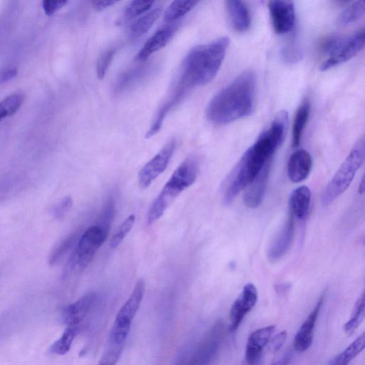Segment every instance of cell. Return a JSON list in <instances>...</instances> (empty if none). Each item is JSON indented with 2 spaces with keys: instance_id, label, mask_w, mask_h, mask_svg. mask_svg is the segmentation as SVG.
<instances>
[{
  "instance_id": "obj_1",
  "label": "cell",
  "mask_w": 365,
  "mask_h": 365,
  "mask_svg": "<svg viewBox=\"0 0 365 365\" xmlns=\"http://www.w3.org/2000/svg\"><path fill=\"white\" fill-rule=\"evenodd\" d=\"M288 124V113L279 111L269 127L243 154L230 175L224 192L223 202L229 205L247 187L264 166L271 161L282 143Z\"/></svg>"
},
{
  "instance_id": "obj_2",
  "label": "cell",
  "mask_w": 365,
  "mask_h": 365,
  "mask_svg": "<svg viewBox=\"0 0 365 365\" xmlns=\"http://www.w3.org/2000/svg\"><path fill=\"white\" fill-rule=\"evenodd\" d=\"M256 76L246 70L217 93L206 108L207 118L215 125H226L250 115L255 106Z\"/></svg>"
},
{
  "instance_id": "obj_3",
  "label": "cell",
  "mask_w": 365,
  "mask_h": 365,
  "mask_svg": "<svg viewBox=\"0 0 365 365\" xmlns=\"http://www.w3.org/2000/svg\"><path fill=\"white\" fill-rule=\"evenodd\" d=\"M229 43V38L223 36L191 49L182 61L178 86L187 91L212 81L222 64Z\"/></svg>"
},
{
  "instance_id": "obj_4",
  "label": "cell",
  "mask_w": 365,
  "mask_h": 365,
  "mask_svg": "<svg viewBox=\"0 0 365 365\" xmlns=\"http://www.w3.org/2000/svg\"><path fill=\"white\" fill-rule=\"evenodd\" d=\"M198 171L199 163L193 155L187 157L178 165L149 207V225L157 221L175 198L195 182Z\"/></svg>"
},
{
  "instance_id": "obj_5",
  "label": "cell",
  "mask_w": 365,
  "mask_h": 365,
  "mask_svg": "<svg viewBox=\"0 0 365 365\" xmlns=\"http://www.w3.org/2000/svg\"><path fill=\"white\" fill-rule=\"evenodd\" d=\"M365 155V142L361 138L351 150L334 177L324 189L321 201L328 205L340 196L351 183L356 173L362 165Z\"/></svg>"
},
{
  "instance_id": "obj_6",
  "label": "cell",
  "mask_w": 365,
  "mask_h": 365,
  "mask_svg": "<svg viewBox=\"0 0 365 365\" xmlns=\"http://www.w3.org/2000/svg\"><path fill=\"white\" fill-rule=\"evenodd\" d=\"M364 30L347 36H330L324 46L328 58L320 66L322 71L328 70L355 56L364 46Z\"/></svg>"
},
{
  "instance_id": "obj_7",
  "label": "cell",
  "mask_w": 365,
  "mask_h": 365,
  "mask_svg": "<svg viewBox=\"0 0 365 365\" xmlns=\"http://www.w3.org/2000/svg\"><path fill=\"white\" fill-rule=\"evenodd\" d=\"M109 231L96 225L89 227L79 237L64 273L83 270L91 262L98 248L106 241Z\"/></svg>"
},
{
  "instance_id": "obj_8",
  "label": "cell",
  "mask_w": 365,
  "mask_h": 365,
  "mask_svg": "<svg viewBox=\"0 0 365 365\" xmlns=\"http://www.w3.org/2000/svg\"><path fill=\"white\" fill-rule=\"evenodd\" d=\"M145 292V282L139 279L130 297L117 314L110 332L111 341L123 344L125 341L133 319L140 306Z\"/></svg>"
},
{
  "instance_id": "obj_9",
  "label": "cell",
  "mask_w": 365,
  "mask_h": 365,
  "mask_svg": "<svg viewBox=\"0 0 365 365\" xmlns=\"http://www.w3.org/2000/svg\"><path fill=\"white\" fill-rule=\"evenodd\" d=\"M176 147V140H168L138 173V185L145 189L167 168Z\"/></svg>"
},
{
  "instance_id": "obj_10",
  "label": "cell",
  "mask_w": 365,
  "mask_h": 365,
  "mask_svg": "<svg viewBox=\"0 0 365 365\" xmlns=\"http://www.w3.org/2000/svg\"><path fill=\"white\" fill-rule=\"evenodd\" d=\"M224 336V324L217 321L207 332L187 365H209L217 354Z\"/></svg>"
},
{
  "instance_id": "obj_11",
  "label": "cell",
  "mask_w": 365,
  "mask_h": 365,
  "mask_svg": "<svg viewBox=\"0 0 365 365\" xmlns=\"http://www.w3.org/2000/svg\"><path fill=\"white\" fill-rule=\"evenodd\" d=\"M268 9L274 32L284 34L290 31L295 22V8L292 1L273 0Z\"/></svg>"
},
{
  "instance_id": "obj_12",
  "label": "cell",
  "mask_w": 365,
  "mask_h": 365,
  "mask_svg": "<svg viewBox=\"0 0 365 365\" xmlns=\"http://www.w3.org/2000/svg\"><path fill=\"white\" fill-rule=\"evenodd\" d=\"M257 301V291L252 283H247L241 294L233 302L230 313V332L235 331L242 323L245 316L255 307Z\"/></svg>"
},
{
  "instance_id": "obj_13",
  "label": "cell",
  "mask_w": 365,
  "mask_h": 365,
  "mask_svg": "<svg viewBox=\"0 0 365 365\" xmlns=\"http://www.w3.org/2000/svg\"><path fill=\"white\" fill-rule=\"evenodd\" d=\"M274 331V326L271 325L258 329L250 334L246 344V364H260L262 351L269 341Z\"/></svg>"
},
{
  "instance_id": "obj_14",
  "label": "cell",
  "mask_w": 365,
  "mask_h": 365,
  "mask_svg": "<svg viewBox=\"0 0 365 365\" xmlns=\"http://www.w3.org/2000/svg\"><path fill=\"white\" fill-rule=\"evenodd\" d=\"M324 302V295L317 301L314 308L301 325L294 336L293 346L295 351L303 352L307 350L313 341L314 327Z\"/></svg>"
},
{
  "instance_id": "obj_15",
  "label": "cell",
  "mask_w": 365,
  "mask_h": 365,
  "mask_svg": "<svg viewBox=\"0 0 365 365\" xmlns=\"http://www.w3.org/2000/svg\"><path fill=\"white\" fill-rule=\"evenodd\" d=\"M271 161L267 163L247 186L243 196L245 205L250 208L258 207L264 196L269 175Z\"/></svg>"
},
{
  "instance_id": "obj_16",
  "label": "cell",
  "mask_w": 365,
  "mask_h": 365,
  "mask_svg": "<svg viewBox=\"0 0 365 365\" xmlns=\"http://www.w3.org/2000/svg\"><path fill=\"white\" fill-rule=\"evenodd\" d=\"M294 217L290 214L287 222L270 244L267 257L272 262L280 259L289 250L294 236Z\"/></svg>"
},
{
  "instance_id": "obj_17",
  "label": "cell",
  "mask_w": 365,
  "mask_h": 365,
  "mask_svg": "<svg viewBox=\"0 0 365 365\" xmlns=\"http://www.w3.org/2000/svg\"><path fill=\"white\" fill-rule=\"evenodd\" d=\"M96 295L89 292L75 302L66 306L62 312V319L67 326H77L83 320L96 301Z\"/></svg>"
},
{
  "instance_id": "obj_18",
  "label": "cell",
  "mask_w": 365,
  "mask_h": 365,
  "mask_svg": "<svg viewBox=\"0 0 365 365\" xmlns=\"http://www.w3.org/2000/svg\"><path fill=\"white\" fill-rule=\"evenodd\" d=\"M312 158L309 152L300 149L294 152L287 163V175L293 182H300L305 180L312 169Z\"/></svg>"
},
{
  "instance_id": "obj_19",
  "label": "cell",
  "mask_w": 365,
  "mask_h": 365,
  "mask_svg": "<svg viewBox=\"0 0 365 365\" xmlns=\"http://www.w3.org/2000/svg\"><path fill=\"white\" fill-rule=\"evenodd\" d=\"M165 26L156 31L143 44L137 55V58L145 61L150 55L166 46L177 29V25Z\"/></svg>"
},
{
  "instance_id": "obj_20",
  "label": "cell",
  "mask_w": 365,
  "mask_h": 365,
  "mask_svg": "<svg viewBox=\"0 0 365 365\" xmlns=\"http://www.w3.org/2000/svg\"><path fill=\"white\" fill-rule=\"evenodd\" d=\"M225 5L232 27L238 32L246 31L251 24V16L246 4L242 1L229 0Z\"/></svg>"
},
{
  "instance_id": "obj_21",
  "label": "cell",
  "mask_w": 365,
  "mask_h": 365,
  "mask_svg": "<svg viewBox=\"0 0 365 365\" xmlns=\"http://www.w3.org/2000/svg\"><path fill=\"white\" fill-rule=\"evenodd\" d=\"M311 196L310 189L307 186L294 190L289 197L290 214L299 220H304L308 213Z\"/></svg>"
},
{
  "instance_id": "obj_22",
  "label": "cell",
  "mask_w": 365,
  "mask_h": 365,
  "mask_svg": "<svg viewBox=\"0 0 365 365\" xmlns=\"http://www.w3.org/2000/svg\"><path fill=\"white\" fill-rule=\"evenodd\" d=\"M365 347V335L362 333L343 351L331 359L327 365H348Z\"/></svg>"
},
{
  "instance_id": "obj_23",
  "label": "cell",
  "mask_w": 365,
  "mask_h": 365,
  "mask_svg": "<svg viewBox=\"0 0 365 365\" xmlns=\"http://www.w3.org/2000/svg\"><path fill=\"white\" fill-rule=\"evenodd\" d=\"M310 113L309 101H304L297 109L292 126V145L297 147L302 139L303 131L307 125Z\"/></svg>"
},
{
  "instance_id": "obj_24",
  "label": "cell",
  "mask_w": 365,
  "mask_h": 365,
  "mask_svg": "<svg viewBox=\"0 0 365 365\" xmlns=\"http://www.w3.org/2000/svg\"><path fill=\"white\" fill-rule=\"evenodd\" d=\"M161 14L162 9L156 7L140 16L130 26L131 34L134 36H139L146 33L158 20Z\"/></svg>"
},
{
  "instance_id": "obj_25",
  "label": "cell",
  "mask_w": 365,
  "mask_h": 365,
  "mask_svg": "<svg viewBox=\"0 0 365 365\" xmlns=\"http://www.w3.org/2000/svg\"><path fill=\"white\" fill-rule=\"evenodd\" d=\"M197 4L196 1H173L164 12V19L168 23H173L192 10Z\"/></svg>"
},
{
  "instance_id": "obj_26",
  "label": "cell",
  "mask_w": 365,
  "mask_h": 365,
  "mask_svg": "<svg viewBox=\"0 0 365 365\" xmlns=\"http://www.w3.org/2000/svg\"><path fill=\"white\" fill-rule=\"evenodd\" d=\"M78 327L68 326L61 336L50 347L49 351L53 354L64 355L67 354L78 332Z\"/></svg>"
},
{
  "instance_id": "obj_27",
  "label": "cell",
  "mask_w": 365,
  "mask_h": 365,
  "mask_svg": "<svg viewBox=\"0 0 365 365\" xmlns=\"http://www.w3.org/2000/svg\"><path fill=\"white\" fill-rule=\"evenodd\" d=\"M364 315V294L362 293L355 303L350 319L344 326V332L351 335L363 322Z\"/></svg>"
},
{
  "instance_id": "obj_28",
  "label": "cell",
  "mask_w": 365,
  "mask_h": 365,
  "mask_svg": "<svg viewBox=\"0 0 365 365\" xmlns=\"http://www.w3.org/2000/svg\"><path fill=\"white\" fill-rule=\"evenodd\" d=\"M365 3L358 1L347 6L338 17V23L341 26L350 25L359 20L364 15Z\"/></svg>"
},
{
  "instance_id": "obj_29",
  "label": "cell",
  "mask_w": 365,
  "mask_h": 365,
  "mask_svg": "<svg viewBox=\"0 0 365 365\" xmlns=\"http://www.w3.org/2000/svg\"><path fill=\"white\" fill-rule=\"evenodd\" d=\"M23 100L22 94L14 93L0 101V121L15 113L21 107Z\"/></svg>"
},
{
  "instance_id": "obj_30",
  "label": "cell",
  "mask_w": 365,
  "mask_h": 365,
  "mask_svg": "<svg viewBox=\"0 0 365 365\" xmlns=\"http://www.w3.org/2000/svg\"><path fill=\"white\" fill-rule=\"evenodd\" d=\"M153 1H132L128 4L125 9L124 18L127 21H129L139 17L148 11L153 6Z\"/></svg>"
},
{
  "instance_id": "obj_31",
  "label": "cell",
  "mask_w": 365,
  "mask_h": 365,
  "mask_svg": "<svg viewBox=\"0 0 365 365\" xmlns=\"http://www.w3.org/2000/svg\"><path fill=\"white\" fill-rule=\"evenodd\" d=\"M78 234L75 232L70 235L66 239L62 241L58 247L52 252L48 258L50 265L56 264L68 252V250L76 242Z\"/></svg>"
},
{
  "instance_id": "obj_32",
  "label": "cell",
  "mask_w": 365,
  "mask_h": 365,
  "mask_svg": "<svg viewBox=\"0 0 365 365\" xmlns=\"http://www.w3.org/2000/svg\"><path fill=\"white\" fill-rule=\"evenodd\" d=\"M135 220V215H130L122 222L110 240V245L111 248L114 249L118 247L133 227Z\"/></svg>"
},
{
  "instance_id": "obj_33",
  "label": "cell",
  "mask_w": 365,
  "mask_h": 365,
  "mask_svg": "<svg viewBox=\"0 0 365 365\" xmlns=\"http://www.w3.org/2000/svg\"><path fill=\"white\" fill-rule=\"evenodd\" d=\"M115 50L110 48L103 52L98 58L96 73L99 79H103L114 58Z\"/></svg>"
},
{
  "instance_id": "obj_34",
  "label": "cell",
  "mask_w": 365,
  "mask_h": 365,
  "mask_svg": "<svg viewBox=\"0 0 365 365\" xmlns=\"http://www.w3.org/2000/svg\"><path fill=\"white\" fill-rule=\"evenodd\" d=\"M123 344L112 343V346L103 354L98 365H116L121 356Z\"/></svg>"
},
{
  "instance_id": "obj_35",
  "label": "cell",
  "mask_w": 365,
  "mask_h": 365,
  "mask_svg": "<svg viewBox=\"0 0 365 365\" xmlns=\"http://www.w3.org/2000/svg\"><path fill=\"white\" fill-rule=\"evenodd\" d=\"M73 200L70 196L63 197L52 209V215L58 219L62 218L71 208Z\"/></svg>"
},
{
  "instance_id": "obj_36",
  "label": "cell",
  "mask_w": 365,
  "mask_h": 365,
  "mask_svg": "<svg viewBox=\"0 0 365 365\" xmlns=\"http://www.w3.org/2000/svg\"><path fill=\"white\" fill-rule=\"evenodd\" d=\"M114 214V205L113 202L110 200L108 201L105 207L103 210L101 217V223L98 225L106 229L107 230H110V223L113 217Z\"/></svg>"
},
{
  "instance_id": "obj_37",
  "label": "cell",
  "mask_w": 365,
  "mask_h": 365,
  "mask_svg": "<svg viewBox=\"0 0 365 365\" xmlns=\"http://www.w3.org/2000/svg\"><path fill=\"white\" fill-rule=\"evenodd\" d=\"M66 4L67 1L65 0H44L42 2L43 8L46 14L48 16L54 14Z\"/></svg>"
},
{
  "instance_id": "obj_38",
  "label": "cell",
  "mask_w": 365,
  "mask_h": 365,
  "mask_svg": "<svg viewBox=\"0 0 365 365\" xmlns=\"http://www.w3.org/2000/svg\"><path fill=\"white\" fill-rule=\"evenodd\" d=\"M287 333L286 331H282L276 334L270 342V349L272 352L278 351L286 341Z\"/></svg>"
},
{
  "instance_id": "obj_39",
  "label": "cell",
  "mask_w": 365,
  "mask_h": 365,
  "mask_svg": "<svg viewBox=\"0 0 365 365\" xmlns=\"http://www.w3.org/2000/svg\"><path fill=\"white\" fill-rule=\"evenodd\" d=\"M17 70L14 67H4L0 68V84L14 78L17 75Z\"/></svg>"
},
{
  "instance_id": "obj_40",
  "label": "cell",
  "mask_w": 365,
  "mask_h": 365,
  "mask_svg": "<svg viewBox=\"0 0 365 365\" xmlns=\"http://www.w3.org/2000/svg\"><path fill=\"white\" fill-rule=\"evenodd\" d=\"M93 8L96 11H103L110 6H112L115 4L118 3L117 1H108V0H94L91 1Z\"/></svg>"
},
{
  "instance_id": "obj_41",
  "label": "cell",
  "mask_w": 365,
  "mask_h": 365,
  "mask_svg": "<svg viewBox=\"0 0 365 365\" xmlns=\"http://www.w3.org/2000/svg\"><path fill=\"white\" fill-rule=\"evenodd\" d=\"M291 360V353L288 352L284 354L280 359L274 361L271 365H288Z\"/></svg>"
},
{
  "instance_id": "obj_42",
  "label": "cell",
  "mask_w": 365,
  "mask_h": 365,
  "mask_svg": "<svg viewBox=\"0 0 365 365\" xmlns=\"http://www.w3.org/2000/svg\"><path fill=\"white\" fill-rule=\"evenodd\" d=\"M187 354H188L187 351L182 353V354L179 356L177 361L175 362V365H187L190 360L188 359Z\"/></svg>"
},
{
  "instance_id": "obj_43",
  "label": "cell",
  "mask_w": 365,
  "mask_h": 365,
  "mask_svg": "<svg viewBox=\"0 0 365 365\" xmlns=\"http://www.w3.org/2000/svg\"><path fill=\"white\" fill-rule=\"evenodd\" d=\"M364 178L363 176L361 180V182H359V192L361 194L364 192Z\"/></svg>"
},
{
  "instance_id": "obj_44",
  "label": "cell",
  "mask_w": 365,
  "mask_h": 365,
  "mask_svg": "<svg viewBox=\"0 0 365 365\" xmlns=\"http://www.w3.org/2000/svg\"><path fill=\"white\" fill-rule=\"evenodd\" d=\"M245 365H247V364H245ZM257 365H259V364H257Z\"/></svg>"
}]
</instances>
